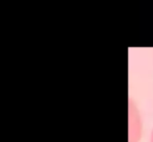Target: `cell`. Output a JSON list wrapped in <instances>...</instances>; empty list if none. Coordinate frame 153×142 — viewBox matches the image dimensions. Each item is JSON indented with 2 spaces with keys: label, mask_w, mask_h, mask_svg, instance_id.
I'll list each match as a JSON object with an SVG mask.
<instances>
[{
  "label": "cell",
  "mask_w": 153,
  "mask_h": 142,
  "mask_svg": "<svg viewBox=\"0 0 153 142\" xmlns=\"http://www.w3.org/2000/svg\"><path fill=\"white\" fill-rule=\"evenodd\" d=\"M151 142H153V131H152V134H151Z\"/></svg>",
  "instance_id": "obj_1"
}]
</instances>
